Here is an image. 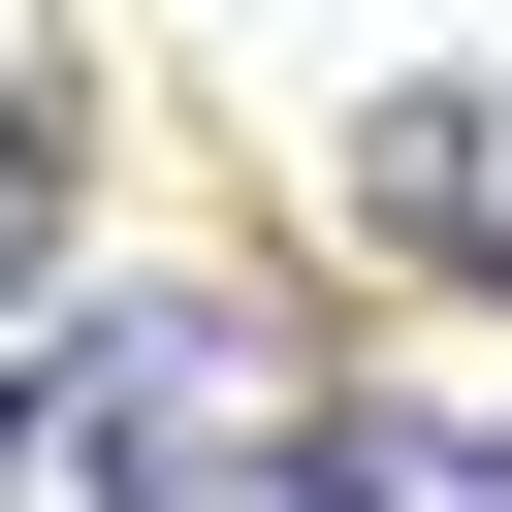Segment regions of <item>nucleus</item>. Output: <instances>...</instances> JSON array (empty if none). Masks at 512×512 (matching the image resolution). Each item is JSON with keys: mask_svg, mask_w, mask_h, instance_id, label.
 <instances>
[{"mask_svg": "<svg viewBox=\"0 0 512 512\" xmlns=\"http://www.w3.org/2000/svg\"><path fill=\"white\" fill-rule=\"evenodd\" d=\"M288 512H512V416H320Z\"/></svg>", "mask_w": 512, "mask_h": 512, "instance_id": "obj_3", "label": "nucleus"}, {"mask_svg": "<svg viewBox=\"0 0 512 512\" xmlns=\"http://www.w3.org/2000/svg\"><path fill=\"white\" fill-rule=\"evenodd\" d=\"M384 224L512 288V64H416V96H384Z\"/></svg>", "mask_w": 512, "mask_h": 512, "instance_id": "obj_2", "label": "nucleus"}, {"mask_svg": "<svg viewBox=\"0 0 512 512\" xmlns=\"http://www.w3.org/2000/svg\"><path fill=\"white\" fill-rule=\"evenodd\" d=\"M64 448H96V512H288L320 480V416L256 384V320H96L64 352Z\"/></svg>", "mask_w": 512, "mask_h": 512, "instance_id": "obj_1", "label": "nucleus"}, {"mask_svg": "<svg viewBox=\"0 0 512 512\" xmlns=\"http://www.w3.org/2000/svg\"><path fill=\"white\" fill-rule=\"evenodd\" d=\"M32 448H64V352H32V320H0V480H32Z\"/></svg>", "mask_w": 512, "mask_h": 512, "instance_id": "obj_5", "label": "nucleus"}, {"mask_svg": "<svg viewBox=\"0 0 512 512\" xmlns=\"http://www.w3.org/2000/svg\"><path fill=\"white\" fill-rule=\"evenodd\" d=\"M32 192H64V128H32V64H0V256H32Z\"/></svg>", "mask_w": 512, "mask_h": 512, "instance_id": "obj_4", "label": "nucleus"}]
</instances>
